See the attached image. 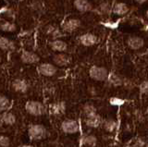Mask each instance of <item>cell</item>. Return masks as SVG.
<instances>
[{"mask_svg": "<svg viewBox=\"0 0 148 147\" xmlns=\"http://www.w3.org/2000/svg\"><path fill=\"white\" fill-rule=\"evenodd\" d=\"M28 135L30 139L35 142L45 140L48 135L46 128L42 124H32L28 129Z\"/></svg>", "mask_w": 148, "mask_h": 147, "instance_id": "cell-1", "label": "cell"}, {"mask_svg": "<svg viewBox=\"0 0 148 147\" xmlns=\"http://www.w3.org/2000/svg\"><path fill=\"white\" fill-rule=\"evenodd\" d=\"M25 109L28 114L34 117H40L45 114L46 109L43 103L36 100H30L25 105Z\"/></svg>", "mask_w": 148, "mask_h": 147, "instance_id": "cell-2", "label": "cell"}, {"mask_svg": "<svg viewBox=\"0 0 148 147\" xmlns=\"http://www.w3.org/2000/svg\"><path fill=\"white\" fill-rule=\"evenodd\" d=\"M109 75L108 68L102 66H92L89 70V76L91 79L96 81H106Z\"/></svg>", "mask_w": 148, "mask_h": 147, "instance_id": "cell-3", "label": "cell"}, {"mask_svg": "<svg viewBox=\"0 0 148 147\" xmlns=\"http://www.w3.org/2000/svg\"><path fill=\"white\" fill-rule=\"evenodd\" d=\"M37 71L40 75L44 77H53L58 73V68L52 63H41L37 68Z\"/></svg>", "mask_w": 148, "mask_h": 147, "instance_id": "cell-4", "label": "cell"}, {"mask_svg": "<svg viewBox=\"0 0 148 147\" xmlns=\"http://www.w3.org/2000/svg\"><path fill=\"white\" fill-rule=\"evenodd\" d=\"M61 130L66 134H75L80 131V124L75 119H65L61 123Z\"/></svg>", "mask_w": 148, "mask_h": 147, "instance_id": "cell-5", "label": "cell"}, {"mask_svg": "<svg viewBox=\"0 0 148 147\" xmlns=\"http://www.w3.org/2000/svg\"><path fill=\"white\" fill-rule=\"evenodd\" d=\"M53 64L56 67L63 68L69 66L71 62V57L66 53H58L53 56Z\"/></svg>", "mask_w": 148, "mask_h": 147, "instance_id": "cell-6", "label": "cell"}, {"mask_svg": "<svg viewBox=\"0 0 148 147\" xmlns=\"http://www.w3.org/2000/svg\"><path fill=\"white\" fill-rule=\"evenodd\" d=\"M126 43H127L128 47L130 49L133 50V51L140 50L145 46V40H143L142 37H140V36H137V35L129 36Z\"/></svg>", "mask_w": 148, "mask_h": 147, "instance_id": "cell-7", "label": "cell"}, {"mask_svg": "<svg viewBox=\"0 0 148 147\" xmlns=\"http://www.w3.org/2000/svg\"><path fill=\"white\" fill-rule=\"evenodd\" d=\"M21 60L22 63L27 64V65H34L40 61V57L34 52L25 50L21 54Z\"/></svg>", "mask_w": 148, "mask_h": 147, "instance_id": "cell-8", "label": "cell"}, {"mask_svg": "<svg viewBox=\"0 0 148 147\" xmlns=\"http://www.w3.org/2000/svg\"><path fill=\"white\" fill-rule=\"evenodd\" d=\"M82 22L79 19L75 18H71V19L67 20L62 25V31L65 33H73V31H77L81 27Z\"/></svg>", "mask_w": 148, "mask_h": 147, "instance_id": "cell-9", "label": "cell"}, {"mask_svg": "<svg viewBox=\"0 0 148 147\" xmlns=\"http://www.w3.org/2000/svg\"><path fill=\"white\" fill-rule=\"evenodd\" d=\"M73 6L81 13H87L94 10V6L89 0H74Z\"/></svg>", "mask_w": 148, "mask_h": 147, "instance_id": "cell-10", "label": "cell"}, {"mask_svg": "<svg viewBox=\"0 0 148 147\" xmlns=\"http://www.w3.org/2000/svg\"><path fill=\"white\" fill-rule=\"evenodd\" d=\"M12 89L18 94H26L29 91V83L27 82V81L23 79H16L12 81L11 83Z\"/></svg>", "mask_w": 148, "mask_h": 147, "instance_id": "cell-11", "label": "cell"}, {"mask_svg": "<svg viewBox=\"0 0 148 147\" xmlns=\"http://www.w3.org/2000/svg\"><path fill=\"white\" fill-rule=\"evenodd\" d=\"M17 121L16 115L8 111H5L0 115V123L5 126H13Z\"/></svg>", "mask_w": 148, "mask_h": 147, "instance_id": "cell-12", "label": "cell"}, {"mask_svg": "<svg viewBox=\"0 0 148 147\" xmlns=\"http://www.w3.org/2000/svg\"><path fill=\"white\" fill-rule=\"evenodd\" d=\"M79 40H80L81 44H82L83 46H86V47L92 46V45H95L97 43V41H98L97 36L91 33H87V34L81 35Z\"/></svg>", "mask_w": 148, "mask_h": 147, "instance_id": "cell-13", "label": "cell"}, {"mask_svg": "<svg viewBox=\"0 0 148 147\" xmlns=\"http://www.w3.org/2000/svg\"><path fill=\"white\" fill-rule=\"evenodd\" d=\"M50 48L55 52L65 53L68 50V44L61 39H55L49 43Z\"/></svg>", "mask_w": 148, "mask_h": 147, "instance_id": "cell-14", "label": "cell"}, {"mask_svg": "<svg viewBox=\"0 0 148 147\" xmlns=\"http://www.w3.org/2000/svg\"><path fill=\"white\" fill-rule=\"evenodd\" d=\"M0 49L5 52H12L16 49V44L6 36H0Z\"/></svg>", "mask_w": 148, "mask_h": 147, "instance_id": "cell-15", "label": "cell"}, {"mask_svg": "<svg viewBox=\"0 0 148 147\" xmlns=\"http://www.w3.org/2000/svg\"><path fill=\"white\" fill-rule=\"evenodd\" d=\"M45 34L46 35L50 36V37H52L53 40L59 39L60 37H62L63 36L62 31L60 30L58 27L52 25V24H49V25L45 27Z\"/></svg>", "mask_w": 148, "mask_h": 147, "instance_id": "cell-16", "label": "cell"}, {"mask_svg": "<svg viewBox=\"0 0 148 147\" xmlns=\"http://www.w3.org/2000/svg\"><path fill=\"white\" fill-rule=\"evenodd\" d=\"M129 11H130V8L127 4L124 2L116 3L112 8V10H111V12H113L115 15H118V16H124L128 14Z\"/></svg>", "mask_w": 148, "mask_h": 147, "instance_id": "cell-17", "label": "cell"}, {"mask_svg": "<svg viewBox=\"0 0 148 147\" xmlns=\"http://www.w3.org/2000/svg\"><path fill=\"white\" fill-rule=\"evenodd\" d=\"M102 122H103V120H102V118L98 114H95V115H94V116L85 118V125L88 128H91V129L98 128L102 124Z\"/></svg>", "mask_w": 148, "mask_h": 147, "instance_id": "cell-18", "label": "cell"}, {"mask_svg": "<svg viewBox=\"0 0 148 147\" xmlns=\"http://www.w3.org/2000/svg\"><path fill=\"white\" fill-rule=\"evenodd\" d=\"M67 109L66 104L64 102H57L54 103L50 105V112L53 115H56V116H60V115H63L65 113Z\"/></svg>", "mask_w": 148, "mask_h": 147, "instance_id": "cell-19", "label": "cell"}, {"mask_svg": "<svg viewBox=\"0 0 148 147\" xmlns=\"http://www.w3.org/2000/svg\"><path fill=\"white\" fill-rule=\"evenodd\" d=\"M102 126H103V129L106 132L112 133L116 131V130L118 129V122L116 121L115 119L108 118L102 122Z\"/></svg>", "mask_w": 148, "mask_h": 147, "instance_id": "cell-20", "label": "cell"}, {"mask_svg": "<svg viewBox=\"0 0 148 147\" xmlns=\"http://www.w3.org/2000/svg\"><path fill=\"white\" fill-rule=\"evenodd\" d=\"M97 137L94 134H86L82 138V144L87 147H95L97 144Z\"/></svg>", "mask_w": 148, "mask_h": 147, "instance_id": "cell-21", "label": "cell"}, {"mask_svg": "<svg viewBox=\"0 0 148 147\" xmlns=\"http://www.w3.org/2000/svg\"><path fill=\"white\" fill-rule=\"evenodd\" d=\"M0 30L5 33H14L17 31V25L10 21H0Z\"/></svg>", "mask_w": 148, "mask_h": 147, "instance_id": "cell-22", "label": "cell"}, {"mask_svg": "<svg viewBox=\"0 0 148 147\" xmlns=\"http://www.w3.org/2000/svg\"><path fill=\"white\" fill-rule=\"evenodd\" d=\"M82 111H83V114H84L85 118L94 116V115H95V114H98L97 113L96 107L92 103H86V104L83 105Z\"/></svg>", "mask_w": 148, "mask_h": 147, "instance_id": "cell-23", "label": "cell"}, {"mask_svg": "<svg viewBox=\"0 0 148 147\" xmlns=\"http://www.w3.org/2000/svg\"><path fill=\"white\" fill-rule=\"evenodd\" d=\"M12 105L10 99L7 97L6 95L0 94V112L8 111Z\"/></svg>", "mask_w": 148, "mask_h": 147, "instance_id": "cell-24", "label": "cell"}, {"mask_svg": "<svg viewBox=\"0 0 148 147\" xmlns=\"http://www.w3.org/2000/svg\"><path fill=\"white\" fill-rule=\"evenodd\" d=\"M106 81L109 82L110 85L115 86V87L122 86V83H123V78L119 76L118 74H116V73H109L108 78Z\"/></svg>", "mask_w": 148, "mask_h": 147, "instance_id": "cell-25", "label": "cell"}, {"mask_svg": "<svg viewBox=\"0 0 148 147\" xmlns=\"http://www.w3.org/2000/svg\"><path fill=\"white\" fill-rule=\"evenodd\" d=\"M96 10L98 11L100 15H108L111 13L112 7L110 6V4L108 2H102L97 7Z\"/></svg>", "mask_w": 148, "mask_h": 147, "instance_id": "cell-26", "label": "cell"}, {"mask_svg": "<svg viewBox=\"0 0 148 147\" xmlns=\"http://www.w3.org/2000/svg\"><path fill=\"white\" fill-rule=\"evenodd\" d=\"M132 144L137 147H145L146 146V139L145 137H136L133 140Z\"/></svg>", "mask_w": 148, "mask_h": 147, "instance_id": "cell-27", "label": "cell"}, {"mask_svg": "<svg viewBox=\"0 0 148 147\" xmlns=\"http://www.w3.org/2000/svg\"><path fill=\"white\" fill-rule=\"evenodd\" d=\"M11 144L10 138L6 135L0 134V147H9Z\"/></svg>", "mask_w": 148, "mask_h": 147, "instance_id": "cell-28", "label": "cell"}, {"mask_svg": "<svg viewBox=\"0 0 148 147\" xmlns=\"http://www.w3.org/2000/svg\"><path fill=\"white\" fill-rule=\"evenodd\" d=\"M139 89H140V93L142 94H146L148 92V82L147 81H142L140 85H139Z\"/></svg>", "mask_w": 148, "mask_h": 147, "instance_id": "cell-29", "label": "cell"}, {"mask_svg": "<svg viewBox=\"0 0 148 147\" xmlns=\"http://www.w3.org/2000/svg\"><path fill=\"white\" fill-rule=\"evenodd\" d=\"M123 103H124V101L122 99H119V98H117V97L110 99V104L113 105H122Z\"/></svg>", "mask_w": 148, "mask_h": 147, "instance_id": "cell-30", "label": "cell"}, {"mask_svg": "<svg viewBox=\"0 0 148 147\" xmlns=\"http://www.w3.org/2000/svg\"><path fill=\"white\" fill-rule=\"evenodd\" d=\"M136 3H138V4H143V3H145L147 0H134Z\"/></svg>", "mask_w": 148, "mask_h": 147, "instance_id": "cell-31", "label": "cell"}, {"mask_svg": "<svg viewBox=\"0 0 148 147\" xmlns=\"http://www.w3.org/2000/svg\"><path fill=\"white\" fill-rule=\"evenodd\" d=\"M21 147H36V146L32 145V144H24V145H22Z\"/></svg>", "mask_w": 148, "mask_h": 147, "instance_id": "cell-32", "label": "cell"}, {"mask_svg": "<svg viewBox=\"0 0 148 147\" xmlns=\"http://www.w3.org/2000/svg\"><path fill=\"white\" fill-rule=\"evenodd\" d=\"M124 147H137V146H135V145H134V144H128V145H126V146H124Z\"/></svg>", "mask_w": 148, "mask_h": 147, "instance_id": "cell-33", "label": "cell"}, {"mask_svg": "<svg viewBox=\"0 0 148 147\" xmlns=\"http://www.w3.org/2000/svg\"><path fill=\"white\" fill-rule=\"evenodd\" d=\"M12 1H20V0H12Z\"/></svg>", "mask_w": 148, "mask_h": 147, "instance_id": "cell-34", "label": "cell"}, {"mask_svg": "<svg viewBox=\"0 0 148 147\" xmlns=\"http://www.w3.org/2000/svg\"><path fill=\"white\" fill-rule=\"evenodd\" d=\"M0 59H1V56H0Z\"/></svg>", "mask_w": 148, "mask_h": 147, "instance_id": "cell-35", "label": "cell"}]
</instances>
